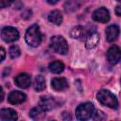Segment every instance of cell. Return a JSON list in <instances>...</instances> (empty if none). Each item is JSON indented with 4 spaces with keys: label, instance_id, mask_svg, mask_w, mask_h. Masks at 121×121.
Returning a JSON list of instances; mask_svg holds the SVG:
<instances>
[{
    "label": "cell",
    "instance_id": "1",
    "mask_svg": "<svg viewBox=\"0 0 121 121\" xmlns=\"http://www.w3.org/2000/svg\"><path fill=\"white\" fill-rule=\"evenodd\" d=\"M25 39L28 45L32 47L39 46L42 42V33L40 31V26L35 24L28 27L26 32Z\"/></svg>",
    "mask_w": 121,
    "mask_h": 121
},
{
    "label": "cell",
    "instance_id": "2",
    "mask_svg": "<svg viewBox=\"0 0 121 121\" xmlns=\"http://www.w3.org/2000/svg\"><path fill=\"white\" fill-rule=\"evenodd\" d=\"M96 98L102 105L107 106L109 108L116 109L118 106V101H117L116 96L109 90L102 89V90L98 91V93L96 95Z\"/></svg>",
    "mask_w": 121,
    "mask_h": 121
},
{
    "label": "cell",
    "instance_id": "3",
    "mask_svg": "<svg viewBox=\"0 0 121 121\" xmlns=\"http://www.w3.org/2000/svg\"><path fill=\"white\" fill-rule=\"evenodd\" d=\"M95 107L91 102H85L78 105L76 109V118L78 120H88L93 117Z\"/></svg>",
    "mask_w": 121,
    "mask_h": 121
},
{
    "label": "cell",
    "instance_id": "4",
    "mask_svg": "<svg viewBox=\"0 0 121 121\" xmlns=\"http://www.w3.org/2000/svg\"><path fill=\"white\" fill-rule=\"evenodd\" d=\"M50 46L56 53L60 55H65L68 52L67 42L62 36H60V35L53 36L50 39Z\"/></svg>",
    "mask_w": 121,
    "mask_h": 121
},
{
    "label": "cell",
    "instance_id": "5",
    "mask_svg": "<svg viewBox=\"0 0 121 121\" xmlns=\"http://www.w3.org/2000/svg\"><path fill=\"white\" fill-rule=\"evenodd\" d=\"M1 38L6 43H12L19 39V32L13 26H5L1 30Z\"/></svg>",
    "mask_w": 121,
    "mask_h": 121
},
{
    "label": "cell",
    "instance_id": "6",
    "mask_svg": "<svg viewBox=\"0 0 121 121\" xmlns=\"http://www.w3.org/2000/svg\"><path fill=\"white\" fill-rule=\"evenodd\" d=\"M107 60L112 65L118 63L121 60V49L117 45H112L107 51Z\"/></svg>",
    "mask_w": 121,
    "mask_h": 121
},
{
    "label": "cell",
    "instance_id": "7",
    "mask_svg": "<svg viewBox=\"0 0 121 121\" xmlns=\"http://www.w3.org/2000/svg\"><path fill=\"white\" fill-rule=\"evenodd\" d=\"M93 19L98 23H107L110 20V12L106 8H99L94 11Z\"/></svg>",
    "mask_w": 121,
    "mask_h": 121
},
{
    "label": "cell",
    "instance_id": "8",
    "mask_svg": "<svg viewBox=\"0 0 121 121\" xmlns=\"http://www.w3.org/2000/svg\"><path fill=\"white\" fill-rule=\"evenodd\" d=\"M57 106V102H56V99L52 96H49V95H43L40 98V101H39V107L42 108L44 112H47V111H50L52 110L53 108H55Z\"/></svg>",
    "mask_w": 121,
    "mask_h": 121
},
{
    "label": "cell",
    "instance_id": "9",
    "mask_svg": "<svg viewBox=\"0 0 121 121\" xmlns=\"http://www.w3.org/2000/svg\"><path fill=\"white\" fill-rule=\"evenodd\" d=\"M14 81L18 87H20L22 89H26V88H28L30 86L31 78L26 73H21V74L16 76V78H14Z\"/></svg>",
    "mask_w": 121,
    "mask_h": 121
},
{
    "label": "cell",
    "instance_id": "10",
    "mask_svg": "<svg viewBox=\"0 0 121 121\" xmlns=\"http://www.w3.org/2000/svg\"><path fill=\"white\" fill-rule=\"evenodd\" d=\"M26 99V95L23 92H20V91H12L8 95L9 102L13 105L21 104V103L25 102Z\"/></svg>",
    "mask_w": 121,
    "mask_h": 121
},
{
    "label": "cell",
    "instance_id": "11",
    "mask_svg": "<svg viewBox=\"0 0 121 121\" xmlns=\"http://www.w3.org/2000/svg\"><path fill=\"white\" fill-rule=\"evenodd\" d=\"M51 86L55 91H63L68 88V82L64 78H54L51 80Z\"/></svg>",
    "mask_w": 121,
    "mask_h": 121
},
{
    "label": "cell",
    "instance_id": "12",
    "mask_svg": "<svg viewBox=\"0 0 121 121\" xmlns=\"http://www.w3.org/2000/svg\"><path fill=\"white\" fill-rule=\"evenodd\" d=\"M17 112L12 109H2L0 111V120L1 121H14L17 119Z\"/></svg>",
    "mask_w": 121,
    "mask_h": 121
},
{
    "label": "cell",
    "instance_id": "13",
    "mask_svg": "<svg viewBox=\"0 0 121 121\" xmlns=\"http://www.w3.org/2000/svg\"><path fill=\"white\" fill-rule=\"evenodd\" d=\"M119 36V27L116 25H111L106 28V39L112 43L115 41Z\"/></svg>",
    "mask_w": 121,
    "mask_h": 121
},
{
    "label": "cell",
    "instance_id": "14",
    "mask_svg": "<svg viewBox=\"0 0 121 121\" xmlns=\"http://www.w3.org/2000/svg\"><path fill=\"white\" fill-rule=\"evenodd\" d=\"M99 42V35L96 32H92L86 37L85 41V46L87 49H92L97 45Z\"/></svg>",
    "mask_w": 121,
    "mask_h": 121
},
{
    "label": "cell",
    "instance_id": "15",
    "mask_svg": "<svg viewBox=\"0 0 121 121\" xmlns=\"http://www.w3.org/2000/svg\"><path fill=\"white\" fill-rule=\"evenodd\" d=\"M48 20L49 22L55 24V25H60L62 22V14L60 10H52L49 14H48Z\"/></svg>",
    "mask_w": 121,
    "mask_h": 121
},
{
    "label": "cell",
    "instance_id": "16",
    "mask_svg": "<svg viewBox=\"0 0 121 121\" xmlns=\"http://www.w3.org/2000/svg\"><path fill=\"white\" fill-rule=\"evenodd\" d=\"M48 68H49V71L53 74H60L64 70V64L61 61L55 60L49 64Z\"/></svg>",
    "mask_w": 121,
    "mask_h": 121
},
{
    "label": "cell",
    "instance_id": "17",
    "mask_svg": "<svg viewBox=\"0 0 121 121\" xmlns=\"http://www.w3.org/2000/svg\"><path fill=\"white\" fill-rule=\"evenodd\" d=\"M33 86H34V89L37 92H41V91L44 90V88H45L46 85H45V78H43V76L38 75L35 78V79H34Z\"/></svg>",
    "mask_w": 121,
    "mask_h": 121
},
{
    "label": "cell",
    "instance_id": "18",
    "mask_svg": "<svg viewBox=\"0 0 121 121\" xmlns=\"http://www.w3.org/2000/svg\"><path fill=\"white\" fill-rule=\"evenodd\" d=\"M86 34V30H85V27L81 26H75L71 32H70V35L72 38L74 39H81L83 36H85Z\"/></svg>",
    "mask_w": 121,
    "mask_h": 121
},
{
    "label": "cell",
    "instance_id": "19",
    "mask_svg": "<svg viewBox=\"0 0 121 121\" xmlns=\"http://www.w3.org/2000/svg\"><path fill=\"white\" fill-rule=\"evenodd\" d=\"M44 111L42 109V108H40L39 106L38 107H35V108H33L30 112H29V116L31 117V118H33V119H40V118H42L43 115H44Z\"/></svg>",
    "mask_w": 121,
    "mask_h": 121
},
{
    "label": "cell",
    "instance_id": "20",
    "mask_svg": "<svg viewBox=\"0 0 121 121\" xmlns=\"http://www.w3.org/2000/svg\"><path fill=\"white\" fill-rule=\"evenodd\" d=\"M20 53H21L20 48H19V46H17V45H12V46H10V48H9V54L10 58H12V59H15V58L19 57V56H20Z\"/></svg>",
    "mask_w": 121,
    "mask_h": 121
},
{
    "label": "cell",
    "instance_id": "21",
    "mask_svg": "<svg viewBox=\"0 0 121 121\" xmlns=\"http://www.w3.org/2000/svg\"><path fill=\"white\" fill-rule=\"evenodd\" d=\"M93 119H95V120H101V119H104L105 118V115H104V113L101 112V111H96L95 113H94V115H93V117H92Z\"/></svg>",
    "mask_w": 121,
    "mask_h": 121
},
{
    "label": "cell",
    "instance_id": "22",
    "mask_svg": "<svg viewBox=\"0 0 121 121\" xmlns=\"http://www.w3.org/2000/svg\"><path fill=\"white\" fill-rule=\"evenodd\" d=\"M15 0H0V7L2 9L4 8H7L9 6H10Z\"/></svg>",
    "mask_w": 121,
    "mask_h": 121
},
{
    "label": "cell",
    "instance_id": "23",
    "mask_svg": "<svg viewBox=\"0 0 121 121\" xmlns=\"http://www.w3.org/2000/svg\"><path fill=\"white\" fill-rule=\"evenodd\" d=\"M115 13L117 16H121V6H117L115 8Z\"/></svg>",
    "mask_w": 121,
    "mask_h": 121
},
{
    "label": "cell",
    "instance_id": "24",
    "mask_svg": "<svg viewBox=\"0 0 121 121\" xmlns=\"http://www.w3.org/2000/svg\"><path fill=\"white\" fill-rule=\"evenodd\" d=\"M5 55H6V51H5V49H4L3 47H1V61L4 60V59H5Z\"/></svg>",
    "mask_w": 121,
    "mask_h": 121
},
{
    "label": "cell",
    "instance_id": "25",
    "mask_svg": "<svg viewBox=\"0 0 121 121\" xmlns=\"http://www.w3.org/2000/svg\"><path fill=\"white\" fill-rule=\"evenodd\" d=\"M49 4H56V3H58L60 0H46Z\"/></svg>",
    "mask_w": 121,
    "mask_h": 121
},
{
    "label": "cell",
    "instance_id": "26",
    "mask_svg": "<svg viewBox=\"0 0 121 121\" xmlns=\"http://www.w3.org/2000/svg\"><path fill=\"white\" fill-rule=\"evenodd\" d=\"M0 92H1V99H0V101H2L3 98H4V91H3V88H0Z\"/></svg>",
    "mask_w": 121,
    "mask_h": 121
},
{
    "label": "cell",
    "instance_id": "27",
    "mask_svg": "<svg viewBox=\"0 0 121 121\" xmlns=\"http://www.w3.org/2000/svg\"><path fill=\"white\" fill-rule=\"evenodd\" d=\"M117 2H119V3H121V0H116Z\"/></svg>",
    "mask_w": 121,
    "mask_h": 121
}]
</instances>
